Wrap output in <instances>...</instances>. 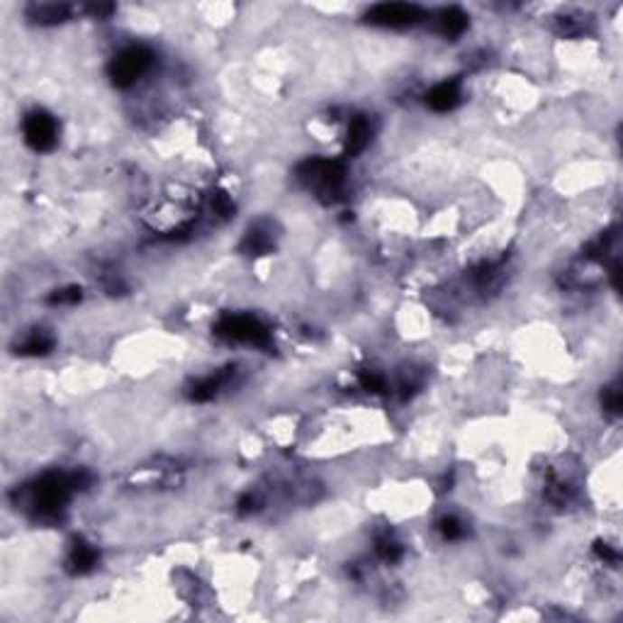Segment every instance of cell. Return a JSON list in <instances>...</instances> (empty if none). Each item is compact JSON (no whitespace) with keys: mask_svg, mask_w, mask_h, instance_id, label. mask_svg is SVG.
Instances as JSON below:
<instances>
[{"mask_svg":"<svg viewBox=\"0 0 623 623\" xmlns=\"http://www.w3.org/2000/svg\"><path fill=\"white\" fill-rule=\"evenodd\" d=\"M436 23H439V33L443 37H460L465 33V27H468V15H465L463 10L448 8L441 10Z\"/></svg>","mask_w":623,"mask_h":623,"instance_id":"5b68a950","label":"cell"},{"mask_svg":"<svg viewBox=\"0 0 623 623\" xmlns=\"http://www.w3.org/2000/svg\"><path fill=\"white\" fill-rule=\"evenodd\" d=\"M56 136H59V127L51 115L42 110L30 112L24 117V142L37 149V152H47L56 144Z\"/></svg>","mask_w":623,"mask_h":623,"instance_id":"7a4b0ae2","label":"cell"},{"mask_svg":"<svg viewBox=\"0 0 623 623\" xmlns=\"http://www.w3.org/2000/svg\"><path fill=\"white\" fill-rule=\"evenodd\" d=\"M426 103L436 112L453 110V107L460 103V88H458L456 80H443V83H439V86L429 93Z\"/></svg>","mask_w":623,"mask_h":623,"instance_id":"277c9868","label":"cell"},{"mask_svg":"<svg viewBox=\"0 0 623 623\" xmlns=\"http://www.w3.org/2000/svg\"><path fill=\"white\" fill-rule=\"evenodd\" d=\"M422 17V10L416 5H402V3H385L376 5L367 13V20L373 24H383V27H404V24H414Z\"/></svg>","mask_w":623,"mask_h":623,"instance_id":"3957f363","label":"cell"},{"mask_svg":"<svg viewBox=\"0 0 623 623\" xmlns=\"http://www.w3.org/2000/svg\"><path fill=\"white\" fill-rule=\"evenodd\" d=\"M153 64V56L149 49L144 47H129L125 49L122 54L115 56V61H112V79H115V83L117 86H135L136 80L142 79L149 69H152Z\"/></svg>","mask_w":623,"mask_h":623,"instance_id":"6da1fadb","label":"cell"}]
</instances>
